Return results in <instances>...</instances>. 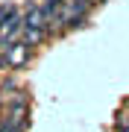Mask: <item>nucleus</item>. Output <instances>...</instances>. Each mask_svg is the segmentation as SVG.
Instances as JSON below:
<instances>
[{
	"label": "nucleus",
	"mask_w": 129,
	"mask_h": 132,
	"mask_svg": "<svg viewBox=\"0 0 129 132\" xmlns=\"http://www.w3.org/2000/svg\"><path fill=\"white\" fill-rule=\"evenodd\" d=\"M15 15H21V9H18V3H0V29H3L9 21L15 18Z\"/></svg>",
	"instance_id": "6"
},
{
	"label": "nucleus",
	"mask_w": 129,
	"mask_h": 132,
	"mask_svg": "<svg viewBox=\"0 0 129 132\" xmlns=\"http://www.w3.org/2000/svg\"><path fill=\"white\" fill-rule=\"evenodd\" d=\"M0 123L27 132V126H29V97L24 94V91H18V94L9 97V103H6L3 112H0Z\"/></svg>",
	"instance_id": "1"
},
{
	"label": "nucleus",
	"mask_w": 129,
	"mask_h": 132,
	"mask_svg": "<svg viewBox=\"0 0 129 132\" xmlns=\"http://www.w3.org/2000/svg\"><path fill=\"white\" fill-rule=\"evenodd\" d=\"M0 132H24V129H15V126H6V123H0Z\"/></svg>",
	"instance_id": "10"
},
{
	"label": "nucleus",
	"mask_w": 129,
	"mask_h": 132,
	"mask_svg": "<svg viewBox=\"0 0 129 132\" xmlns=\"http://www.w3.org/2000/svg\"><path fill=\"white\" fill-rule=\"evenodd\" d=\"M32 59H35V47L24 44L21 38L3 44V50H0V68H9V71H24Z\"/></svg>",
	"instance_id": "2"
},
{
	"label": "nucleus",
	"mask_w": 129,
	"mask_h": 132,
	"mask_svg": "<svg viewBox=\"0 0 129 132\" xmlns=\"http://www.w3.org/2000/svg\"><path fill=\"white\" fill-rule=\"evenodd\" d=\"M21 41L29 44V47H44V44L50 41V35H47L44 27H24L21 29Z\"/></svg>",
	"instance_id": "5"
},
{
	"label": "nucleus",
	"mask_w": 129,
	"mask_h": 132,
	"mask_svg": "<svg viewBox=\"0 0 129 132\" xmlns=\"http://www.w3.org/2000/svg\"><path fill=\"white\" fill-rule=\"evenodd\" d=\"M94 3H106V0H94Z\"/></svg>",
	"instance_id": "12"
},
{
	"label": "nucleus",
	"mask_w": 129,
	"mask_h": 132,
	"mask_svg": "<svg viewBox=\"0 0 129 132\" xmlns=\"http://www.w3.org/2000/svg\"><path fill=\"white\" fill-rule=\"evenodd\" d=\"M15 88H18V82H15V79H6L3 85H0V91H15Z\"/></svg>",
	"instance_id": "9"
},
{
	"label": "nucleus",
	"mask_w": 129,
	"mask_h": 132,
	"mask_svg": "<svg viewBox=\"0 0 129 132\" xmlns=\"http://www.w3.org/2000/svg\"><path fill=\"white\" fill-rule=\"evenodd\" d=\"M94 0H65V6H62V27H65V32L67 29H79L82 24H88V15L91 9H94Z\"/></svg>",
	"instance_id": "3"
},
{
	"label": "nucleus",
	"mask_w": 129,
	"mask_h": 132,
	"mask_svg": "<svg viewBox=\"0 0 129 132\" xmlns=\"http://www.w3.org/2000/svg\"><path fill=\"white\" fill-rule=\"evenodd\" d=\"M126 112H129V103H126Z\"/></svg>",
	"instance_id": "13"
},
{
	"label": "nucleus",
	"mask_w": 129,
	"mask_h": 132,
	"mask_svg": "<svg viewBox=\"0 0 129 132\" xmlns=\"http://www.w3.org/2000/svg\"><path fill=\"white\" fill-rule=\"evenodd\" d=\"M115 132H129V123H123V126H115Z\"/></svg>",
	"instance_id": "11"
},
{
	"label": "nucleus",
	"mask_w": 129,
	"mask_h": 132,
	"mask_svg": "<svg viewBox=\"0 0 129 132\" xmlns=\"http://www.w3.org/2000/svg\"><path fill=\"white\" fill-rule=\"evenodd\" d=\"M123 123H129V112H126V109H120V112L115 114V126H123Z\"/></svg>",
	"instance_id": "8"
},
{
	"label": "nucleus",
	"mask_w": 129,
	"mask_h": 132,
	"mask_svg": "<svg viewBox=\"0 0 129 132\" xmlns=\"http://www.w3.org/2000/svg\"><path fill=\"white\" fill-rule=\"evenodd\" d=\"M44 15H50V12H59V9H62V6H65V0H44Z\"/></svg>",
	"instance_id": "7"
},
{
	"label": "nucleus",
	"mask_w": 129,
	"mask_h": 132,
	"mask_svg": "<svg viewBox=\"0 0 129 132\" xmlns=\"http://www.w3.org/2000/svg\"><path fill=\"white\" fill-rule=\"evenodd\" d=\"M21 18H24V27H44V6L29 0V3L21 9Z\"/></svg>",
	"instance_id": "4"
}]
</instances>
